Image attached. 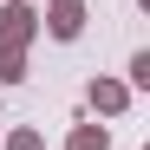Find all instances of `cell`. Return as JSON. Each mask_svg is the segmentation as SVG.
Returning a JSON list of instances; mask_svg holds the SVG:
<instances>
[{"label": "cell", "instance_id": "obj_1", "mask_svg": "<svg viewBox=\"0 0 150 150\" xmlns=\"http://www.w3.org/2000/svg\"><path fill=\"white\" fill-rule=\"evenodd\" d=\"M39 39V7L33 0H7L0 7V46H33Z\"/></svg>", "mask_w": 150, "mask_h": 150}, {"label": "cell", "instance_id": "obj_2", "mask_svg": "<svg viewBox=\"0 0 150 150\" xmlns=\"http://www.w3.org/2000/svg\"><path fill=\"white\" fill-rule=\"evenodd\" d=\"M52 39H79L85 33V0H46V20H39Z\"/></svg>", "mask_w": 150, "mask_h": 150}, {"label": "cell", "instance_id": "obj_3", "mask_svg": "<svg viewBox=\"0 0 150 150\" xmlns=\"http://www.w3.org/2000/svg\"><path fill=\"white\" fill-rule=\"evenodd\" d=\"M85 105H91L98 117H124V105H131V85H124V79H91V85H85Z\"/></svg>", "mask_w": 150, "mask_h": 150}, {"label": "cell", "instance_id": "obj_4", "mask_svg": "<svg viewBox=\"0 0 150 150\" xmlns=\"http://www.w3.org/2000/svg\"><path fill=\"white\" fill-rule=\"evenodd\" d=\"M65 150H111V131L105 124H79V131L65 137Z\"/></svg>", "mask_w": 150, "mask_h": 150}, {"label": "cell", "instance_id": "obj_5", "mask_svg": "<svg viewBox=\"0 0 150 150\" xmlns=\"http://www.w3.org/2000/svg\"><path fill=\"white\" fill-rule=\"evenodd\" d=\"M26 79V46H0V85H20Z\"/></svg>", "mask_w": 150, "mask_h": 150}, {"label": "cell", "instance_id": "obj_6", "mask_svg": "<svg viewBox=\"0 0 150 150\" xmlns=\"http://www.w3.org/2000/svg\"><path fill=\"white\" fill-rule=\"evenodd\" d=\"M7 150H46V137H39V131H33V124H20V131H13V137H7Z\"/></svg>", "mask_w": 150, "mask_h": 150}, {"label": "cell", "instance_id": "obj_7", "mask_svg": "<svg viewBox=\"0 0 150 150\" xmlns=\"http://www.w3.org/2000/svg\"><path fill=\"white\" fill-rule=\"evenodd\" d=\"M131 91H150V52H131Z\"/></svg>", "mask_w": 150, "mask_h": 150}]
</instances>
